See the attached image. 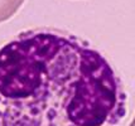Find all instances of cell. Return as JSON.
Instances as JSON below:
<instances>
[{
  "label": "cell",
  "instance_id": "1",
  "mask_svg": "<svg viewBox=\"0 0 135 126\" xmlns=\"http://www.w3.org/2000/svg\"><path fill=\"white\" fill-rule=\"evenodd\" d=\"M123 83L87 41L30 29L0 47V126H118Z\"/></svg>",
  "mask_w": 135,
  "mask_h": 126
},
{
  "label": "cell",
  "instance_id": "2",
  "mask_svg": "<svg viewBox=\"0 0 135 126\" xmlns=\"http://www.w3.org/2000/svg\"><path fill=\"white\" fill-rule=\"evenodd\" d=\"M23 3L24 0H0V23L12 18Z\"/></svg>",
  "mask_w": 135,
  "mask_h": 126
},
{
  "label": "cell",
  "instance_id": "3",
  "mask_svg": "<svg viewBox=\"0 0 135 126\" xmlns=\"http://www.w3.org/2000/svg\"><path fill=\"white\" fill-rule=\"evenodd\" d=\"M129 126H135V116H134V119H133V121H131V124H130Z\"/></svg>",
  "mask_w": 135,
  "mask_h": 126
}]
</instances>
